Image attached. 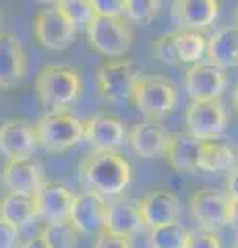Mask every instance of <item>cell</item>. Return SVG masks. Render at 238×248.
<instances>
[{
	"instance_id": "obj_1",
	"label": "cell",
	"mask_w": 238,
	"mask_h": 248,
	"mask_svg": "<svg viewBox=\"0 0 238 248\" xmlns=\"http://www.w3.org/2000/svg\"><path fill=\"white\" fill-rule=\"evenodd\" d=\"M79 176L85 190L114 201L125 195L133 182V168L118 151H91L79 164Z\"/></svg>"
},
{
	"instance_id": "obj_2",
	"label": "cell",
	"mask_w": 238,
	"mask_h": 248,
	"mask_svg": "<svg viewBox=\"0 0 238 248\" xmlns=\"http://www.w3.org/2000/svg\"><path fill=\"white\" fill-rule=\"evenodd\" d=\"M37 102L46 112H66L83 93L81 71L68 64H48L35 77Z\"/></svg>"
},
{
	"instance_id": "obj_3",
	"label": "cell",
	"mask_w": 238,
	"mask_h": 248,
	"mask_svg": "<svg viewBox=\"0 0 238 248\" xmlns=\"http://www.w3.org/2000/svg\"><path fill=\"white\" fill-rule=\"evenodd\" d=\"M37 143L50 153H64L85 141V122L71 112H48L35 122Z\"/></svg>"
},
{
	"instance_id": "obj_4",
	"label": "cell",
	"mask_w": 238,
	"mask_h": 248,
	"mask_svg": "<svg viewBox=\"0 0 238 248\" xmlns=\"http://www.w3.org/2000/svg\"><path fill=\"white\" fill-rule=\"evenodd\" d=\"M85 31L89 48L106 58H125L135 44V31L127 17H95Z\"/></svg>"
},
{
	"instance_id": "obj_5",
	"label": "cell",
	"mask_w": 238,
	"mask_h": 248,
	"mask_svg": "<svg viewBox=\"0 0 238 248\" xmlns=\"http://www.w3.org/2000/svg\"><path fill=\"white\" fill-rule=\"evenodd\" d=\"M141 71L130 58H108L95 71V87L104 102L118 104L133 97Z\"/></svg>"
},
{
	"instance_id": "obj_6",
	"label": "cell",
	"mask_w": 238,
	"mask_h": 248,
	"mask_svg": "<svg viewBox=\"0 0 238 248\" xmlns=\"http://www.w3.org/2000/svg\"><path fill=\"white\" fill-rule=\"evenodd\" d=\"M130 102H133V106L147 120L159 122L162 118L172 114L176 102H178V89L166 77H158V75L143 77L141 75Z\"/></svg>"
},
{
	"instance_id": "obj_7",
	"label": "cell",
	"mask_w": 238,
	"mask_h": 248,
	"mask_svg": "<svg viewBox=\"0 0 238 248\" xmlns=\"http://www.w3.org/2000/svg\"><path fill=\"white\" fill-rule=\"evenodd\" d=\"M187 133L199 141H220L228 128V114L220 99L190 102L184 112Z\"/></svg>"
},
{
	"instance_id": "obj_8",
	"label": "cell",
	"mask_w": 238,
	"mask_h": 248,
	"mask_svg": "<svg viewBox=\"0 0 238 248\" xmlns=\"http://www.w3.org/2000/svg\"><path fill=\"white\" fill-rule=\"evenodd\" d=\"M75 33L77 27L60 11V6H48L37 13L33 19V37L46 50L63 52L71 48V44L75 42Z\"/></svg>"
},
{
	"instance_id": "obj_9",
	"label": "cell",
	"mask_w": 238,
	"mask_h": 248,
	"mask_svg": "<svg viewBox=\"0 0 238 248\" xmlns=\"http://www.w3.org/2000/svg\"><path fill=\"white\" fill-rule=\"evenodd\" d=\"M230 207L232 199L226 190L218 188H199L189 199V209L193 219L199 223L201 230L216 232L230 223Z\"/></svg>"
},
{
	"instance_id": "obj_10",
	"label": "cell",
	"mask_w": 238,
	"mask_h": 248,
	"mask_svg": "<svg viewBox=\"0 0 238 248\" xmlns=\"http://www.w3.org/2000/svg\"><path fill=\"white\" fill-rule=\"evenodd\" d=\"M228 85L226 71L216 64L197 62L184 73V91L190 102H205V99H220Z\"/></svg>"
},
{
	"instance_id": "obj_11",
	"label": "cell",
	"mask_w": 238,
	"mask_h": 248,
	"mask_svg": "<svg viewBox=\"0 0 238 248\" xmlns=\"http://www.w3.org/2000/svg\"><path fill=\"white\" fill-rule=\"evenodd\" d=\"M85 122V143L94 151H118L128 143V130L122 118L114 114H95Z\"/></svg>"
},
{
	"instance_id": "obj_12",
	"label": "cell",
	"mask_w": 238,
	"mask_h": 248,
	"mask_svg": "<svg viewBox=\"0 0 238 248\" xmlns=\"http://www.w3.org/2000/svg\"><path fill=\"white\" fill-rule=\"evenodd\" d=\"M40 147L35 124L25 118H9L0 124V153L6 159L32 157Z\"/></svg>"
},
{
	"instance_id": "obj_13",
	"label": "cell",
	"mask_w": 238,
	"mask_h": 248,
	"mask_svg": "<svg viewBox=\"0 0 238 248\" xmlns=\"http://www.w3.org/2000/svg\"><path fill=\"white\" fill-rule=\"evenodd\" d=\"M106 207H108V201L106 199H102L91 190H83L79 195H75L68 221L77 228L79 234L97 236L104 232Z\"/></svg>"
},
{
	"instance_id": "obj_14",
	"label": "cell",
	"mask_w": 238,
	"mask_h": 248,
	"mask_svg": "<svg viewBox=\"0 0 238 248\" xmlns=\"http://www.w3.org/2000/svg\"><path fill=\"white\" fill-rule=\"evenodd\" d=\"M27 73V56L21 40L11 31H0V89L19 87Z\"/></svg>"
},
{
	"instance_id": "obj_15",
	"label": "cell",
	"mask_w": 238,
	"mask_h": 248,
	"mask_svg": "<svg viewBox=\"0 0 238 248\" xmlns=\"http://www.w3.org/2000/svg\"><path fill=\"white\" fill-rule=\"evenodd\" d=\"M170 141V133L158 120H143L128 130V145L137 157L156 159L164 157Z\"/></svg>"
},
{
	"instance_id": "obj_16",
	"label": "cell",
	"mask_w": 238,
	"mask_h": 248,
	"mask_svg": "<svg viewBox=\"0 0 238 248\" xmlns=\"http://www.w3.org/2000/svg\"><path fill=\"white\" fill-rule=\"evenodd\" d=\"M220 15V0H172V19L178 29L205 31Z\"/></svg>"
},
{
	"instance_id": "obj_17",
	"label": "cell",
	"mask_w": 238,
	"mask_h": 248,
	"mask_svg": "<svg viewBox=\"0 0 238 248\" xmlns=\"http://www.w3.org/2000/svg\"><path fill=\"white\" fill-rule=\"evenodd\" d=\"M46 182V174L40 161L33 157L9 159L2 170V184L6 192L35 195V190Z\"/></svg>"
},
{
	"instance_id": "obj_18",
	"label": "cell",
	"mask_w": 238,
	"mask_h": 248,
	"mask_svg": "<svg viewBox=\"0 0 238 248\" xmlns=\"http://www.w3.org/2000/svg\"><path fill=\"white\" fill-rule=\"evenodd\" d=\"M35 203H37V213L40 219L48 221H64L71 215V207L75 201V192L68 186L46 180L40 188L35 190Z\"/></svg>"
},
{
	"instance_id": "obj_19",
	"label": "cell",
	"mask_w": 238,
	"mask_h": 248,
	"mask_svg": "<svg viewBox=\"0 0 238 248\" xmlns=\"http://www.w3.org/2000/svg\"><path fill=\"white\" fill-rule=\"evenodd\" d=\"M104 230L110 232V234L125 236V238H133L137 234H141L145 230V221L141 215L139 201H130L122 197L108 201Z\"/></svg>"
},
{
	"instance_id": "obj_20",
	"label": "cell",
	"mask_w": 238,
	"mask_h": 248,
	"mask_svg": "<svg viewBox=\"0 0 238 248\" xmlns=\"http://www.w3.org/2000/svg\"><path fill=\"white\" fill-rule=\"evenodd\" d=\"M201 153H203V141L190 137L184 130V133L170 135L164 157L168 161V166L176 170V172H199V168H201Z\"/></svg>"
},
{
	"instance_id": "obj_21",
	"label": "cell",
	"mask_w": 238,
	"mask_h": 248,
	"mask_svg": "<svg viewBox=\"0 0 238 248\" xmlns=\"http://www.w3.org/2000/svg\"><path fill=\"white\" fill-rule=\"evenodd\" d=\"M139 207H141V215H143V221L147 230L164 226V223L178 221V215H180V203L174 192L170 190L147 192L139 201Z\"/></svg>"
},
{
	"instance_id": "obj_22",
	"label": "cell",
	"mask_w": 238,
	"mask_h": 248,
	"mask_svg": "<svg viewBox=\"0 0 238 248\" xmlns=\"http://www.w3.org/2000/svg\"><path fill=\"white\" fill-rule=\"evenodd\" d=\"M207 60L220 68L238 66V27H222L207 42Z\"/></svg>"
},
{
	"instance_id": "obj_23",
	"label": "cell",
	"mask_w": 238,
	"mask_h": 248,
	"mask_svg": "<svg viewBox=\"0 0 238 248\" xmlns=\"http://www.w3.org/2000/svg\"><path fill=\"white\" fill-rule=\"evenodd\" d=\"M0 219L21 228L32 226L35 219H40L37 203L33 195H21V192H6L0 201Z\"/></svg>"
},
{
	"instance_id": "obj_24",
	"label": "cell",
	"mask_w": 238,
	"mask_h": 248,
	"mask_svg": "<svg viewBox=\"0 0 238 248\" xmlns=\"http://www.w3.org/2000/svg\"><path fill=\"white\" fill-rule=\"evenodd\" d=\"M234 166H238L236 147L222 141H205L201 153V168L199 172L205 174H228Z\"/></svg>"
},
{
	"instance_id": "obj_25",
	"label": "cell",
	"mask_w": 238,
	"mask_h": 248,
	"mask_svg": "<svg viewBox=\"0 0 238 248\" xmlns=\"http://www.w3.org/2000/svg\"><path fill=\"white\" fill-rule=\"evenodd\" d=\"M172 42L176 50V58L178 64H189L193 66L197 62H203L207 56V37L201 31H187V29H176L172 31Z\"/></svg>"
},
{
	"instance_id": "obj_26",
	"label": "cell",
	"mask_w": 238,
	"mask_h": 248,
	"mask_svg": "<svg viewBox=\"0 0 238 248\" xmlns=\"http://www.w3.org/2000/svg\"><path fill=\"white\" fill-rule=\"evenodd\" d=\"M190 232L178 221L164 223L158 228H149L147 232V244L149 248H187Z\"/></svg>"
},
{
	"instance_id": "obj_27",
	"label": "cell",
	"mask_w": 238,
	"mask_h": 248,
	"mask_svg": "<svg viewBox=\"0 0 238 248\" xmlns=\"http://www.w3.org/2000/svg\"><path fill=\"white\" fill-rule=\"evenodd\" d=\"M79 232L68 219L64 221H48L42 228L40 238L46 248H77L79 246Z\"/></svg>"
},
{
	"instance_id": "obj_28",
	"label": "cell",
	"mask_w": 238,
	"mask_h": 248,
	"mask_svg": "<svg viewBox=\"0 0 238 248\" xmlns=\"http://www.w3.org/2000/svg\"><path fill=\"white\" fill-rule=\"evenodd\" d=\"M162 11V0H127L125 17L135 25H149Z\"/></svg>"
},
{
	"instance_id": "obj_29",
	"label": "cell",
	"mask_w": 238,
	"mask_h": 248,
	"mask_svg": "<svg viewBox=\"0 0 238 248\" xmlns=\"http://www.w3.org/2000/svg\"><path fill=\"white\" fill-rule=\"evenodd\" d=\"M58 6L77 29L79 27L87 29L91 25V21L95 19V11L89 0H63Z\"/></svg>"
},
{
	"instance_id": "obj_30",
	"label": "cell",
	"mask_w": 238,
	"mask_h": 248,
	"mask_svg": "<svg viewBox=\"0 0 238 248\" xmlns=\"http://www.w3.org/2000/svg\"><path fill=\"white\" fill-rule=\"evenodd\" d=\"M153 54L159 62L164 64H178V58H176V50H174V42H172V33H164L159 35L156 42H153Z\"/></svg>"
},
{
	"instance_id": "obj_31",
	"label": "cell",
	"mask_w": 238,
	"mask_h": 248,
	"mask_svg": "<svg viewBox=\"0 0 238 248\" xmlns=\"http://www.w3.org/2000/svg\"><path fill=\"white\" fill-rule=\"evenodd\" d=\"M187 248H224V244H222V238L216 234V232L199 228V230L189 234Z\"/></svg>"
},
{
	"instance_id": "obj_32",
	"label": "cell",
	"mask_w": 238,
	"mask_h": 248,
	"mask_svg": "<svg viewBox=\"0 0 238 248\" xmlns=\"http://www.w3.org/2000/svg\"><path fill=\"white\" fill-rule=\"evenodd\" d=\"M95 17H125L127 0H89Z\"/></svg>"
},
{
	"instance_id": "obj_33",
	"label": "cell",
	"mask_w": 238,
	"mask_h": 248,
	"mask_svg": "<svg viewBox=\"0 0 238 248\" xmlns=\"http://www.w3.org/2000/svg\"><path fill=\"white\" fill-rule=\"evenodd\" d=\"M94 248H133V242L130 238L118 236V234H110V232H102V234L95 236Z\"/></svg>"
},
{
	"instance_id": "obj_34",
	"label": "cell",
	"mask_w": 238,
	"mask_h": 248,
	"mask_svg": "<svg viewBox=\"0 0 238 248\" xmlns=\"http://www.w3.org/2000/svg\"><path fill=\"white\" fill-rule=\"evenodd\" d=\"M19 228L13 223L0 219V248H17L19 242Z\"/></svg>"
},
{
	"instance_id": "obj_35",
	"label": "cell",
	"mask_w": 238,
	"mask_h": 248,
	"mask_svg": "<svg viewBox=\"0 0 238 248\" xmlns=\"http://www.w3.org/2000/svg\"><path fill=\"white\" fill-rule=\"evenodd\" d=\"M226 192L232 201H238V166L226 174Z\"/></svg>"
},
{
	"instance_id": "obj_36",
	"label": "cell",
	"mask_w": 238,
	"mask_h": 248,
	"mask_svg": "<svg viewBox=\"0 0 238 248\" xmlns=\"http://www.w3.org/2000/svg\"><path fill=\"white\" fill-rule=\"evenodd\" d=\"M17 248H46V244H44V240L40 236H35V238H29V240H25V242H21Z\"/></svg>"
},
{
	"instance_id": "obj_37",
	"label": "cell",
	"mask_w": 238,
	"mask_h": 248,
	"mask_svg": "<svg viewBox=\"0 0 238 248\" xmlns=\"http://www.w3.org/2000/svg\"><path fill=\"white\" fill-rule=\"evenodd\" d=\"M228 226H236L238 228V201H232V207H230V223Z\"/></svg>"
},
{
	"instance_id": "obj_38",
	"label": "cell",
	"mask_w": 238,
	"mask_h": 248,
	"mask_svg": "<svg viewBox=\"0 0 238 248\" xmlns=\"http://www.w3.org/2000/svg\"><path fill=\"white\" fill-rule=\"evenodd\" d=\"M37 4H44V6H58L63 0H35Z\"/></svg>"
},
{
	"instance_id": "obj_39",
	"label": "cell",
	"mask_w": 238,
	"mask_h": 248,
	"mask_svg": "<svg viewBox=\"0 0 238 248\" xmlns=\"http://www.w3.org/2000/svg\"><path fill=\"white\" fill-rule=\"evenodd\" d=\"M232 106H234V110H236V114H238V85H236V89H234V93H232Z\"/></svg>"
},
{
	"instance_id": "obj_40",
	"label": "cell",
	"mask_w": 238,
	"mask_h": 248,
	"mask_svg": "<svg viewBox=\"0 0 238 248\" xmlns=\"http://www.w3.org/2000/svg\"><path fill=\"white\" fill-rule=\"evenodd\" d=\"M234 17H236V27H238V6H236V11H234Z\"/></svg>"
},
{
	"instance_id": "obj_41",
	"label": "cell",
	"mask_w": 238,
	"mask_h": 248,
	"mask_svg": "<svg viewBox=\"0 0 238 248\" xmlns=\"http://www.w3.org/2000/svg\"><path fill=\"white\" fill-rule=\"evenodd\" d=\"M234 248H238V234H236V240H234Z\"/></svg>"
},
{
	"instance_id": "obj_42",
	"label": "cell",
	"mask_w": 238,
	"mask_h": 248,
	"mask_svg": "<svg viewBox=\"0 0 238 248\" xmlns=\"http://www.w3.org/2000/svg\"><path fill=\"white\" fill-rule=\"evenodd\" d=\"M0 25H2V17H0Z\"/></svg>"
}]
</instances>
